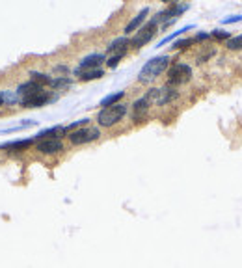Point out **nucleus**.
Instances as JSON below:
<instances>
[{
	"label": "nucleus",
	"mask_w": 242,
	"mask_h": 268,
	"mask_svg": "<svg viewBox=\"0 0 242 268\" xmlns=\"http://www.w3.org/2000/svg\"><path fill=\"white\" fill-rule=\"evenodd\" d=\"M170 66V56H155L149 62H145V66L138 73V80L140 82H151L156 77H160Z\"/></svg>",
	"instance_id": "1"
},
{
	"label": "nucleus",
	"mask_w": 242,
	"mask_h": 268,
	"mask_svg": "<svg viewBox=\"0 0 242 268\" xmlns=\"http://www.w3.org/2000/svg\"><path fill=\"white\" fill-rule=\"evenodd\" d=\"M127 114V104H114V106H108V108H102L97 115V121L101 127H112L116 125L118 121L123 120V115Z\"/></svg>",
	"instance_id": "2"
},
{
	"label": "nucleus",
	"mask_w": 242,
	"mask_h": 268,
	"mask_svg": "<svg viewBox=\"0 0 242 268\" xmlns=\"http://www.w3.org/2000/svg\"><path fill=\"white\" fill-rule=\"evenodd\" d=\"M192 78V69L186 64H175L168 71V86H181Z\"/></svg>",
	"instance_id": "3"
},
{
	"label": "nucleus",
	"mask_w": 242,
	"mask_h": 268,
	"mask_svg": "<svg viewBox=\"0 0 242 268\" xmlns=\"http://www.w3.org/2000/svg\"><path fill=\"white\" fill-rule=\"evenodd\" d=\"M99 136H101L99 129H95V127H82V129H78V131L71 132L69 142L73 143V145H84V143L95 142Z\"/></svg>",
	"instance_id": "4"
},
{
	"label": "nucleus",
	"mask_w": 242,
	"mask_h": 268,
	"mask_svg": "<svg viewBox=\"0 0 242 268\" xmlns=\"http://www.w3.org/2000/svg\"><path fill=\"white\" fill-rule=\"evenodd\" d=\"M175 97H177V92L172 90L170 86H166V88H153L145 95V99H147L149 104H168L172 103Z\"/></svg>",
	"instance_id": "5"
},
{
	"label": "nucleus",
	"mask_w": 242,
	"mask_h": 268,
	"mask_svg": "<svg viewBox=\"0 0 242 268\" xmlns=\"http://www.w3.org/2000/svg\"><path fill=\"white\" fill-rule=\"evenodd\" d=\"M19 101H21V104L24 108H41V106H45L47 103L54 101V97L50 95V92H45V90L41 88V90H38V92L26 95V97L19 99Z\"/></svg>",
	"instance_id": "6"
},
{
	"label": "nucleus",
	"mask_w": 242,
	"mask_h": 268,
	"mask_svg": "<svg viewBox=\"0 0 242 268\" xmlns=\"http://www.w3.org/2000/svg\"><path fill=\"white\" fill-rule=\"evenodd\" d=\"M156 34V22L151 19L145 26H142L140 30H138V34H136L135 38L130 39V45L135 47V49H140V47H145V45L149 43L151 39L155 38Z\"/></svg>",
	"instance_id": "7"
},
{
	"label": "nucleus",
	"mask_w": 242,
	"mask_h": 268,
	"mask_svg": "<svg viewBox=\"0 0 242 268\" xmlns=\"http://www.w3.org/2000/svg\"><path fill=\"white\" fill-rule=\"evenodd\" d=\"M102 62H104V54H99V52H95V54H88L86 58H82L80 64H78V67H76L75 71H86V69H99Z\"/></svg>",
	"instance_id": "8"
},
{
	"label": "nucleus",
	"mask_w": 242,
	"mask_h": 268,
	"mask_svg": "<svg viewBox=\"0 0 242 268\" xmlns=\"http://www.w3.org/2000/svg\"><path fill=\"white\" fill-rule=\"evenodd\" d=\"M64 149V143L60 140H54V138H47V140H39L38 143V151L43 155H54L60 153Z\"/></svg>",
	"instance_id": "9"
},
{
	"label": "nucleus",
	"mask_w": 242,
	"mask_h": 268,
	"mask_svg": "<svg viewBox=\"0 0 242 268\" xmlns=\"http://www.w3.org/2000/svg\"><path fill=\"white\" fill-rule=\"evenodd\" d=\"M67 134V129L65 127H50V129H45L34 138V140H47V138H54V140H60V136Z\"/></svg>",
	"instance_id": "10"
},
{
	"label": "nucleus",
	"mask_w": 242,
	"mask_h": 268,
	"mask_svg": "<svg viewBox=\"0 0 242 268\" xmlns=\"http://www.w3.org/2000/svg\"><path fill=\"white\" fill-rule=\"evenodd\" d=\"M147 13H149V8H144V10H142L140 13H138V15H136L127 26H125V34H130V32H135V30H138V28L142 26V22L145 21Z\"/></svg>",
	"instance_id": "11"
},
{
	"label": "nucleus",
	"mask_w": 242,
	"mask_h": 268,
	"mask_svg": "<svg viewBox=\"0 0 242 268\" xmlns=\"http://www.w3.org/2000/svg\"><path fill=\"white\" fill-rule=\"evenodd\" d=\"M34 142H36L34 138H28V140H15V142L0 143V149H15V151H21V149H28Z\"/></svg>",
	"instance_id": "12"
},
{
	"label": "nucleus",
	"mask_w": 242,
	"mask_h": 268,
	"mask_svg": "<svg viewBox=\"0 0 242 268\" xmlns=\"http://www.w3.org/2000/svg\"><path fill=\"white\" fill-rule=\"evenodd\" d=\"M130 45V41L127 38H116L112 41V43L108 45V52H116V54H118V52H127V47H129Z\"/></svg>",
	"instance_id": "13"
},
{
	"label": "nucleus",
	"mask_w": 242,
	"mask_h": 268,
	"mask_svg": "<svg viewBox=\"0 0 242 268\" xmlns=\"http://www.w3.org/2000/svg\"><path fill=\"white\" fill-rule=\"evenodd\" d=\"M75 75L80 80H84V82H88V80H95V78H101L102 75H104V71H102L101 67L99 69H86V71H75Z\"/></svg>",
	"instance_id": "14"
},
{
	"label": "nucleus",
	"mask_w": 242,
	"mask_h": 268,
	"mask_svg": "<svg viewBox=\"0 0 242 268\" xmlns=\"http://www.w3.org/2000/svg\"><path fill=\"white\" fill-rule=\"evenodd\" d=\"M147 108H149V103H147V99H145V97L138 99V101L132 104V110H135V120L142 117V115L147 112Z\"/></svg>",
	"instance_id": "15"
},
{
	"label": "nucleus",
	"mask_w": 242,
	"mask_h": 268,
	"mask_svg": "<svg viewBox=\"0 0 242 268\" xmlns=\"http://www.w3.org/2000/svg\"><path fill=\"white\" fill-rule=\"evenodd\" d=\"M123 95H125V92H116V93H112V95H106V97L101 101V106H102V108L114 106V104H118L119 101L123 99Z\"/></svg>",
	"instance_id": "16"
},
{
	"label": "nucleus",
	"mask_w": 242,
	"mask_h": 268,
	"mask_svg": "<svg viewBox=\"0 0 242 268\" xmlns=\"http://www.w3.org/2000/svg\"><path fill=\"white\" fill-rule=\"evenodd\" d=\"M192 28H194V24H189V26H184V28H181V30H177V32H173L172 36H168V38L162 39L160 43H158V47H162V45H166V43H170L172 39L179 38V36H181V34H183V32H186V30H192Z\"/></svg>",
	"instance_id": "17"
},
{
	"label": "nucleus",
	"mask_w": 242,
	"mask_h": 268,
	"mask_svg": "<svg viewBox=\"0 0 242 268\" xmlns=\"http://www.w3.org/2000/svg\"><path fill=\"white\" fill-rule=\"evenodd\" d=\"M52 88H69L71 86V78H65V77H60V78H52V82H50Z\"/></svg>",
	"instance_id": "18"
},
{
	"label": "nucleus",
	"mask_w": 242,
	"mask_h": 268,
	"mask_svg": "<svg viewBox=\"0 0 242 268\" xmlns=\"http://www.w3.org/2000/svg\"><path fill=\"white\" fill-rule=\"evenodd\" d=\"M227 49L242 50V34H240V36H235V38H231L229 41H227Z\"/></svg>",
	"instance_id": "19"
},
{
	"label": "nucleus",
	"mask_w": 242,
	"mask_h": 268,
	"mask_svg": "<svg viewBox=\"0 0 242 268\" xmlns=\"http://www.w3.org/2000/svg\"><path fill=\"white\" fill-rule=\"evenodd\" d=\"M123 56H125V52H118V54L110 56V58L106 60V66H108V67H112V69H114V67H116V66L119 64V60H121Z\"/></svg>",
	"instance_id": "20"
},
{
	"label": "nucleus",
	"mask_w": 242,
	"mask_h": 268,
	"mask_svg": "<svg viewBox=\"0 0 242 268\" xmlns=\"http://www.w3.org/2000/svg\"><path fill=\"white\" fill-rule=\"evenodd\" d=\"M192 43V39H181V41H175L173 43V49H184V47H189Z\"/></svg>",
	"instance_id": "21"
},
{
	"label": "nucleus",
	"mask_w": 242,
	"mask_h": 268,
	"mask_svg": "<svg viewBox=\"0 0 242 268\" xmlns=\"http://www.w3.org/2000/svg\"><path fill=\"white\" fill-rule=\"evenodd\" d=\"M212 38H216V39H227V38H229V34L224 32V30H214V32H212Z\"/></svg>",
	"instance_id": "22"
},
{
	"label": "nucleus",
	"mask_w": 242,
	"mask_h": 268,
	"mask_svg": "<svg viewBox=\"0 0 242 268\" xmlns=\"http://www.w3.org/2000/svg\"><path fill=\"white\" fill-rule=\"evenodd\" d=\"M238 21H242V15H237V17H229V19H226V24H229V22H238Z\"/></svg>",
	"instance_id": "23"
},
{
	"label": "nucleus",
	"mask_w": 242,
	"mask_h": 268,
	"mask_svg": "<svg viewBox=\"0 0 242 268\" xmlns=\"http://www.w3.org/2000/svg\"><path fill=\"white\" fill-rule=\"evenodd\" d=\"M207 38H209V34H199V36H198L196 39H207Z\"/></svg>",
	"instance_id": "24"
},
{
	"label": "nucleus",
	"mask_w": 242,
	"mask_h": 268,
	"mask_svg": "<svg viewBox=\"0 0 242 268\" xmlns=\"http://www.w3.org/2000/svg\"><path fill=\"white\" fill-rule=\"evenodd\" d=\"M2 104H4V99H2V95H0V106H2Z\"/></svg>",
	"instance_id": "25"
}]
</instances>
